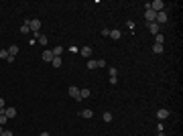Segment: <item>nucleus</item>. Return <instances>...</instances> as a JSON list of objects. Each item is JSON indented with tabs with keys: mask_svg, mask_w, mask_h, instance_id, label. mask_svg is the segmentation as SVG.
<instances>
[{
	"mask_svg": "<svg viewBox=\"0 0 183 136\" xmlns=\"http://www.w3.org/2000/svg\"><path fill=\"white\" fill-rule=\"evenodd\" d=\"M27 22H29V29L33 33H41V20L39 18H33V20H27Z\"/></svg>",
	"mask_w": 183,
	"mask_h": 136,
	"instance_id": "f257e3e1",
	"label": "nucleus"
},
{
	"mask_svg": "<svg viewBox=\"0 0 183 136\" xmlns=\"http://www.w3.org/2000/svg\"><path fill=\"white\" fill-rule=\"evenodd\" d=\"M163 6H165V4H163V0H153V2L149 4V8H151V10H155V12H161V10H163Z\"/></svg>",
	"mask_w": 183,
	"mask_h": 136,
	"instance_id": "f03ea898",
	"label": "nucleus"
},
{
	"mask_svg": "<svg viewBox=\"0 0 183 136\" xmlns=\"http://www.w3.org/2000/svg\"><path fill=\"white\" fill-rule=\"evenodd\" d=\"M144 18H146L149 22H155V18H157V12H155V10H151V8H149V4H146V10H144Z\"/></svg>",
	"mask_w": 183,
	"mask_h": 136,
	"instance_id": "7ed1b4c3",
	"label": "nucleus"
},
{
	"mask_svg": "<svg viewBox=\"0 0 183 136\" xmlns=\"http://www.w3.org/2000/svg\"><path fill=\"white\" fill-rule=\"evenodd\" d=\"M155 22L161 27V25H165L167 22V12L165 10H161V12H157V18H155Z\"/></svg>",
	"mask_w": 183,
	"mask_h": 136,
	"instance_id": "20e7f679",
	"label": "nucleus"
},
{
	"mask_svg": "<svg viewBox=\"0 0 183 136\" xmlns=\"http://www.w3.org/2000/svg\"><path fill=\"white\" fill-rule=\"evenodd\" d=\"M90 93H92V91L88 90V88H80V95H77L75 100H77V102H82V100H86V97H90Z\"/></svg>",
	"mask_w": 183,
	"mask_h": 136,
	"instance_id": "39448f33",
	"label": "nucleus"
},
{
	"mask_svg": "<svg viewBox=\"0 0 183 136\" xmlns=\"http://www.w3.org/2000/svg\"><path fill=\"white\" fill-rule=\"evenodd\" d=\"M2 112L6 114V118H8V120H12V118L16 116V108H10V106H6V108H4Z\"/></svg>",
	"mask_w": 183,
	"mask_h": 136,
	"instance_id": "423d86ee",
	"label": "nucleus"
},
{
	"mask_svg": "<svg viewBox=\"0 0 183 136\" xmlns=\"http://www.w3.org/2000/svg\"><path fill=\"white\" fill-rule=\"evenodd\" d=\"M41 59H43L45 63H51V61H53V51H49V49H47V51H43Z\"/></svg>",
	"mask_w": 183,
	"mask_h": 136,
	"instance_id": "0eeeda50",
	"label": "nucleus"
},
{
	"mask_svg": "<svg viewBox=\"0 0 183 136\" xmlns=\"http://www.w3.org/2000/svg\"><path fill=\"white\" fill-rule=\"evenodd\" d=\"M157 118H159V120H165V118H169V110H167V108H161V110H157Z\"/></svg>",
	"mask_w": 183,
	"mask_h": 136,
	"instance_id": "6e6552de",
	"label": "nucleus"
},
{
	"mask_svg": "<svg viewBox=\"0 0 183 136\" xmlns=\"http://www.w3.org/2000/svg\"><path fill=\"white\" fill-rule=\"evenodd\" d=\"M149 31H151L153 35H159V33H161V27H159L157 22H149Z\"/></svg>",
	"mask_w": 183,
	"mask_h": 136,
	"instance_id": "1a4fd4ad",
	"label": "nucleus"
},
{
	"mask_svg": "<svg viewBox=\"0 0 183 136\" xmlns=\"http://www.w3.org/2000/svg\"><path fill=\"white\" fill-rule=\"evenodd\" d=\"M67 93H69V95H71V97H73V100H75V97H77V95H80V88H77V86H71V88H69V90H67Z\"/></svg>",
	"mask_w": 183,
	"mask_h": 136,
	"instance_id": "9d476101",
	"label": "nucleus"
},
{
	"mask_svg": "<svg viewBox=\"0 0 183 136\" xmlns=\"http://www.w3.org/2000/svg\"><path fill=\"white\" fill-rule=\"evenodd\" d=\"M120 37H122L120 29H112V31H110V39H114V41H116V39H120Z\"/></svg>",
	"mask_w": 183,
	"mask_h": 136,
	"instance_id": "9b49d317",
	"label": "nucleus"
},
{
	"mask_svg": "<svg viewBox=\"0 0 183 136\" xmlns=\"http://www.w3.org/2000/svg\"><path fill=\"white\" fill-rule=\"evenodd\" d=\"M6 51H8V55H10V57H14V55H18V47H16V45H10L8 49H6Z\"/></svg>",
	"mask_w": 183,
	"mask_h": 136,
	"instance_id": "f8f14e48",
	"label": "nucleus"
},
{
	"mask_svg": "<svg viewBox=\"0 0 183 136\" xmlns=\"http://www.w3.org/2000/svg\"><path fill=\"white\" fill-rule=\"evenodd\" d=\"M90 55H92V47H82V57L90 59Z\"/></svg>",
	"mask_w": 183,
	"mask_h": 136,
	"instance_id": "ddd939ff",
	"label": "nucleus"
},
{
	"mask_svg": "<svg viewBox=\"0 0 183 136\" xmlns=\"http://www.w3.org/2000/svg\"><path fill=\"white\" fill-rule=\"evenodd\" d=\"M92 116H94V112H92V110H88V108H86V110H82V118H86V120H90Z\"/></svg>",
	"mask_w": 183,
	"mask_h": 136,
	"instance_id": "4468645a",
	"label": "nucleus"
},
{
	"mask_svg": "<svg viewBox=\"0 0 183 136\" xmlns=\"http://www.w3.org/2000/svg\"><path fill=\"white\" fill-rule=\"evenodd\" d=\"M53 51V57H61V53H63V47H55V49H51Z\"/></svg>",
	"mask_w": 183,
	"mask_h": 136,
	"instance_id": "2eb2a0df",
	"label": "nucleus"
},
{
	"mask_svg": "<svg viewBox=\"0 0 183 136\" xmlns=\"http://www.w3.org/2000/svg\"><path fill=\"white\" fill-rule=\"evenodd\" d=\"M29 31H31V29H29V22H23V25H20V33H23V35H27Z\"/></svg>",
	"mask_w": 183,
	"mask_h": 136,
	"instance_id": "dca6fc26",
	"label": "nucleus"
},
{
	"mask_svg": "<svg viewBox=\"0 0 183 136\" xmlns=\"http://www.w3.org/2000/svg\"><path fill=\"white\" fill-rule=\"evenodd\" d=\"M163 41H165V37H163L161 33H159V35H155V43H157V45H163Z\"/></svg>",
	"mask_w": 183,
	"mask_h": 136,
	"instance_id": "f3484780",
	"label": "nucleus"
},
{
	"mask_svg": "<svg viewBox=\"0 0 183 136\" xmlns=\"http://www.w3.org/2000/svg\"><path fill=\"white\" fill-rule=\"evenodd\" d=\"M51 65H53V67H61V57H53Z\"/></svg>",
	"mask_w": 183,
	"mask_h": 136,
	"instance_id": "a211bd4d",
	"label": "nucleus"
},
{
	"mask_svg": "<svg viewBox=\"0 0 183 136\" xmlns=\"http://www.w3.org/2000/svg\"><path fill=\"white\" fill-rule=\"evenodd\" d=\"M102 120H104V122H112V114H110V112H104V114H102Z\"/></svg>",
	"mask_w": 183,
	"mask_h": 136,
	"instance_id": "6ab92c4d",
	"label": "nucleus"
},
{
	"mask_svg": "<svg viewBox=\"0 0 183 136\" xmlns=\"http://www.w3.org/2000/svg\"><path fill=\"white\" fill-rule=\"evenodd\" d=\"M6 122H8V118H6V114H4V112H0V126H4Z\"/></svg>",
	"mask_w": 183,
	"mask_h": 136,
	"instance_id": "aec40b11",
	"label": "nucleus"
},
{
	"mask_svg": "<svg viewBox=\"0 0 183 136\" xmlns=\"http://www.w3.org/2000/svg\"><path fill=\"white\" fill-rule=\"evenodd\" d=\"M37 41H39L41 45H47V37L45 35H41V33H39V37H37Z\"/></svg>",
	"mask_w": 183,
	"mask_h": 136,
	"instance_id": "412c9836",
	"label": "nucleus"
},
{
	"mask_svg": "<svg viewBox=\"0 0 183 136\" xmlns=\"http://www.w3.org/2000/svg\"><path fill=\"white\" fill-rule=\"evenodd\" d=\"M153 51H155L157 55H161V53H163V45H157V43H155V47H153Z\"/></svg>",
	"mask_w": 183,
	"mask_h": 136,
	"instance_id": "4be33fe9",
	"label": "nucleus"
},
{
	"mask_svg": "<svg viewBox=\"0 0 183 136\" xmlns=\"http://www.w3.org/2000/svg\"><path fill=\"white\" fill-rule=\"evenodd\" d=\"M88 69H98V63H96L94 59H90V61H88Z\"/></svg>",
	"mask_w": 183,
	"mask_h": 136,
	"instance_id": "5701e85b",
	"label": "nucleus"
},
{
	"mask_svg": "<svg viewBox=\"0 0 183 136\" xmlns=\"http://www.w3.org/2000/svg\"><path fill=\"white\" fill-rule=\"evenodd\" d=\"M108 73H110V77H118V71H116L114 67H110V69H108Z\"/></svg>",
	"mask_w": 183,
	"mask_h": 136,
	"instance_id": "b1692460",
	"label": "nucleus"
},
{
	"mask_svg": "<svg viewBox=\"0 0 183 136\" xmlns=\"http://www.w3.org/2000/svg\"><path fill=\"white\" fill-rule=\"evenodd\" d=\"M102 37H110V29H102Z\"/></svg>",
	"mask_w": 183,
	"mask_h": 136,
	"instance_id": "393cba45",
	"label": "nucleus"
},
{
	"mask_svg": "<svg viewBox=\"0 0 183 136\" xmlns=\"http://www.w3.org/2000/svg\"><path fill=\"white\" fill-rule=\"evenodd\" d=\"M6 57H8V51H6V49H4V51H0V59H6Z\"/></svg>",
	"mask_w": 183,
	"mask_h": 136,
	"instance_id": "a878e982",
	"label": "nucleus"
},
{
	"mask_svg": "<svg viewBox=\"0 0 183 136\" xmlns=\"http://www.w3.org/2000/svg\"><path fill=\"white\" fill-rule=\"evenodd\" d=\"M96 63H98V67H104V65H106V61H104V59H98Z\"/></svg>",
	"mask_w": 183,
	"mask_h": 136,
	"instance_id": "bb28decb",
	"label": "nucleus"
},
{
	"mask_svg": "<svg viewBox=\"0 0 183 136\" xmlns=\"http://www.w3.org/2000/svg\"><path fill=\"white\" fill-rule=\"evenodd\" d=\"M4 108H6V102H4V100H2V97H0V112H2V110H4Z\"/></svg>",
	"mask_w": 183,
	"mask_h": 136,
	"instance_id": "cd10ccee",
	"label": "nucleus"
},
{
	"mask_svg": "<svg viewBox=\"0 0 183 136\" xmlns=\"http://www.w3.org/2000/svg\"><path fill=\"white\" fill-rule=\"evenodd\" d=\"M0 136H12V132H10V130H4V132H2Z\"/></svg>",
	"mask_w": 183,
	"mask_h": 136,
	"instance_id": "c85d7f7f",
	"label": "nucleus"
},
{
	"mask_svg": "<svg viewBox=\"0 0 183 136\" xmlns=\"http://www.w3.org/2000/svg\"><path fill=\"white\" fill-rule=\"evenodd\" d=\"M39 136H49V132H41V134H39Z\"/></svg>",
	"mask_w": 183,
	"mask_h": 136,
	"instance_id": "c756f323",
	"label": "nucleus"
},
{
	"mask_svg": "<svg viewBox=\"0 0 183 136\" xmlns=\"http://www.w3.org/2000/svg\"><path fill=\"white\" fill-rule=\"evenodd\" d=\"M2 132H4V128H2V126H0V134H2Z\"/></svg>",
	"mask_w": 183,
	"mask_h": 136,
	"instance_id": "7c9ffc66",
	"label": "nucleus"
},
{
	"mask_svg": "<svg viewBox=\"0 0 183 136\" xmlns=\"http://www.w3.org/2000/svg\"><path fill=\"white\" fill-rule=\"evenodd\" d=\"M157 136H163V132H157Z\"/></svg>",
	"mask_w": 183,
	"mask_h": 136,
	"instance_id": "2f4dec72",
	"label": "nucleus"
}]
</instances>
